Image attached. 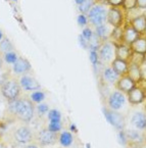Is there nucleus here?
<instances>
[{
	"label": "nucleus",
	"mask_w": 146,
	"mask_h": 148,
	"mask_svg": "<svg viewBox=\"0 0 146 148\" xmlns=\"http://www.w3.org/2000/svg\"><path fill=\"white\" fill-rule=\"evenodd\" d=\"M106 14L107 11L104 8V6L100 4L94 5L88 12V18L93 26L98 27L104 25L105 21H106Z\"/></svg>",
	"instance_id": "3"
},
{
	"label": "nucleus",
	"mask_w": 146,
	"mask_h": 148,
	"mask_svg": "<svg viewBox=\"0 0 146 148\" xmlns=\"http://www.w3.org/2000/svg\"><path fill=\"white\" fill-rule=\"evenodd\" d=\"M119 138H120L121 142H122V143L125 145V144H126V142H127V140H126V134H125L123 131H121L120 134H119Z\"/></svg>",
	"instance_id": "38"
},
{
	"label": "nucleus",
	"mask_w": 146,
	"mask_h": 148,
	"mask_svg": "<svg viewBox=\"0 0 146 148\" xmlns=\"http://www.w3.org/2000/svg\"><path fill=\"white\" fill-rule=\"evenodd\" d=\"M123 5L126 9L131 10V9L136 7V0H127V1H123Z\"/></svg>",
	"instance_id": "32"
},
{
	"label": "nucleus",
	"mask_w": 146,
	"mask_h": 148,
	"mask_svg": "<svg viewBox=\"0 0 146 148\" xmlns=\"http://www.w3.org/2000/svg\"><path fill=\"white\" fill-rule=\"evenodd\" d=\"M103 112L105 114V118L111 124L113 127H116L118 130H123L125 126V120L122 116V114L116 112L114 110H107V109H103Z\"/></svg>",
	"instance_id": "6"
},
{
	"label": "nucleus",
	"mask_w": 146,
	"mask_h": 148,
	"mask_svg": "<svg viewBox=\"0 0 146 148\" xmlns=\"http://www.w3.org/2000/svg\"><path fill=\"white\" fill-rule=\"evenodd\" d=\"M130 48H131L132 52L137 53V54L144 55L146 52V40H145V38L139 37L133 44H132Z\"/></svg>",
	"instance_id": "17"
},
{
	"label": "nucleus",
	"mask_w": 146,
	"mask_h": 148,
	"mask_svg": "<svg viewBox=\"0 0 146 148\" xmlns=\"http://www.w3.org/2000/svg\"><path fill=\"white\" fill-rule=\"evenodd\" d=\"M79 40H80V43H81V45L83 46L84 48H87V47H88V41H86V40L84 39L83 37H82V35H81V36H79Z\"/></svg>",
	"instance_id": "39"
},
{
	"label": "nucleus",
	"mask_w": 146,
	"mask_h": 148,
	"mask_svg": "<svg viewBox=\"0 0 146 148\" xmlns=\"http://www.w3.org/2000/svg\"><path fill=\"white\" fill-rule=\"evenodd\" d=\"M22 148H39L37 145H34V144H28V145H25Z\"/></svg>",
	"instance_id": "40"
},
{
	"label": "nucleus",
	"mask_w": 146,
	"mask_h": 148,
	"mask_svg": "<svg viewBox=\"0 0 146 148\" xmlns=\"http://www.w3.org/2000/svg\"><path fill=\"white\" fill-rule=\"evenodd\" d=\"M0 49L4 53L10 52V51H12L13 46H12V44H11V42L9 41L7 38H3V39L0 41Z\"/></svg>",
	"instance_id": "23"
},
{
	"label": "nucleus",
	"mask_w": 146,
	"mask_h": 148,
	"mask_svg": "<svg viewBox=\"0 0 146 148\" xmlns=\"http://www.w3.org/2000/svg\"><path fill=\"white\" fill-rule=\"evenodd\" d=\"M128 62L125 60L119 58H113V60L111 61V69H112L119 76H124L128 73Z\"/></svg>",
	"instance_id": "15"
},
{
	"label": "nucleus",
	"mask_w": 146,
	"mask_h": 148,
	"mask_svg": "<svg viewBox=\"0 0 146 148\" xmlns=\"http://www.w3.org/2000/svg\"><path fill=\"white\" fill-rule=\"evenodd\" d=\"M61 128H62L61 122H50L47 127L48 130L53 132V133H56V134H57V132H60Z\"/></svg>",
	"instance_id": "28"
},
{
	"label": "nucleus",
	"mask_w": 146,
	"mask_h": 148,
	"mask_svg": "<svg viewBox=\"0 0 146 148\" xmlns=\"http://www.w3.org/2000/svg\"><path fill=\"white\" fill-rule=\"evenodd\" d=\"M37 110H38V113L39 114H44V113H48L49 111V106L45 103H40L39 105L37 106Z\"/></svg>",
	"instance_id": "33"
},
{
	"label": "nucleus",
	"mask_w": 146,
	"mask_h": 148,
	"mask_svg": "<svg viewBox=\"0 0 146 148\" xmlns=\"http://www.w3.org/2000/svg\"><path fill=\"white\" fill-rule=\"evenodd\" d=\"M103 76H104V79L106 81H108L109 83L114 84L118 82V80L120 79V76L117 74L111 68H106L103 72Z\"/></svg>",
	"instance_id": "22"
},
{
	"label": "nucleus",
	"mask_w": 146,
	"mask_h": 148,
	"mask_svg": "<svg viewBox=\"0 0 146 148\" xmlns=\"http://www.w3.org/2000/svg\"><path fill=\"white\" fill-rule=\"evenodd\" d=\"M47 116L50 122H61V114L56 109H50L48 111Z\"/></svg>",
	"instance_id": "26"
},
{
	"label": "nucleus",
	"mask_w": 146,
	"mask_h": 148,
	"mask_svg": "<svg viewBox=\"0 0 146 148\" xmlns=\"http://www.w3.org/2000/svg\"><path fill=\"white\" fill-rule=\"evenodd\" d=\"M0 148H6V147H5V146L3 145V144H0Z\"/></svg>",
	"instance_id": "42"
},
{
	"label": "nucleus",
	"mask_w": 146,
	"mask_h": 148,
	"mask_svg": "<svg viewBox=\"0 0 146 148\" xmlns=\"http://www.w3.org/2000/svg\"><path fill=\"white\" fill-rule=\"evenodd\" d=\"M8 109L12 114H14L19 120L24 123L31 122L35 113L33 102L26 98H18L15 100L9 101Z\"/></svg>",
	"instance_id": "1"
},
{
	"label": "nucleus",
	"mask_w": 146,
	"mask_h": 148,
	"mask_svg": "<svg viewBox=\"0 0 146 148\" xmlns=\"http://www.w3.org/2000/svg\"><path fill=\"white\" fill-rule=\"evenodd\" d=\"M34 138L33 132L28 126H21L19 127L13 133V139L16 143L27 145L30 143Z\"/></svg>",
	"instance_id": "4"
},
{
	"label": "nucleus",
	"mask_w": 146,
	"mask_h": 148,
	"mask_svg": "<svg viewBox=\"0 0 146 148\" xmlns=\"http://www.w3.org/2000/svg\"><path fill=\"white\" fill-rule=\"evenodd\" d=\"M114 54H116V58L119 59H122V60L127 61L129 58H131L132 52L131 48L129 47L127 45H120L116 48V50H114Z\"/></svg>",
	"instance_id": "16"
},
{
	"label": "nucleus",
	"mask_w": 146,
	"mask_h": 148,
	"mask_svg": "<svg viewBox=\"0 0 146 148\" xmlns=\"http://www.w3.org/2000/svg\"><path fill=\"white\" fill-rule=\"evenodd\" d=\"M129 96V101L132 104H140L144 101L145 99V93L144 90L140 87H135L134 89H132L131 91L128 93Z\"/></svg>",
	"instance_id": "12"
},
{
	"label": "nucleus",
	"mask_w": 146,
	"mask_h": 148,
	"mask_svg": "<svg viewBox=\"0 0 146 148\" xmlns=\"http://www.w3.org/2000/svg\"><path fill=\"white\" fill-rule=\"evenodd\" d=\"M108 3L110 5H112V7H116L118 5L123 4V0H108Z\"/></svg>",
	"instance_id": "37"
},
{
	"label": "nucleus",
	"mask_w": 146,
	"mask_h": 148,
	"mask_svg": "<svg viewBox=\"0 0 146 148\" xmlns=\"http://www.w3.org/2000/svg\"><path fill=\"white\" fill-rule=\"evenodd\" d=\"M127 74H129V77L133 79L136 83H137L138 81L141 80V77H142L141 66L139 64H136V63H132L128 68V73Z\"/></svg>",
	"instance_id": "19"
},
{
	"label": "nucleus",
	"mask_w": 146,
	"mask_h": 148,
	"mask_svg": "<svg viewBox=\"0 0 146 148\" xmlns=\"http://www.w3.org/2000/svg\"><path fill=\"white\" fill-rule=\"evenodd\" d=\"M125 103V97L122 92L114 91L110 94L108 97V105L111 108V110H118L124 105Z\"/></svg>",
	"instance_id": "10"
},
{
	"label": "nucleus",
	"mask_w": 146,
	"mask_h": 148,
	"mask_svg": "<svg viewBox=\"0 0 146 148\" xmlns=\"http://www.w3.org/2000/svg\"><path fill=\"white\" fill-rule=\"evenodd\" d=\"M132 124L138 130H144L146 127V118L145 114L142 112H136L132 118Z\"/></svg>",
	"instance_id": "18"
},
{
	"label": "nucleus",
	"mask_w": 146,
	"mask_h": 148,
	"mask_svg": "<svg viewBox=\"0 0 146 148\" xmlns=\"http://www.w3.org/2000/svg\"><path fill=\"white\" fill-rule=\"evenodd\" d=\"M58 140V136L56 133H53L47 128L41 129L37 134V141L42 146H52Z\"/></svg>",
	"instance_id": "5"
},
{
	"label": "nucleus",
	"mask_w": 146,
	"mask_h": 148,
	"mask_svg": "<svg viewBox=\"0 0 146 148\" xmlns=\"http://www.w3.org/2000/svg\"><path fill=\"white\" fill-rule=\"evenodd\" d=\"M117 86L120 91L124 93H129L132 89L136 87V82L129 76H122L117 82Z\"/></svg>",
	"instance_id": "11"
},
{
	"label": "nucleus",
	"mask_w": 146,
	"mask_h": 148,
	"mask_svg": "<svg viewBox=\"0 0 146 148\" xmlns=\"http://www.w3.org/2000/svg\"><path fill=\"white\" fill-rule=\"evenodd\" d=\"M20 86L25 91H36L40 89V84L38 83V81L28 75H24L21 78Z\"/></svg>",
	"instance_id": "9"
},
{
	"label": "nucleus",
	"mask_w": 146,
	"mask_h": 148,
	"mask_svg": "<svg viewBox=\"0 0 146 148\" xmlns=\"http://www.w3.org/2000/svg\"><path fill=\"white\" fill-rule=\"evenodd\" d=\"M139 37H140V34L136 30H134V29L132 28V26L127 27V28L123 31L122 39L126 42L127 46L128 45L131 46Z\"/></svg>",
	"instance_id": "14"
},
{
	"label": "nucleus",
	"mask_w": 146,
	"mask_h": 148,
	"mask_svg": "<svg viewBox=\"0 0 146 148\" xmlns=\"http://www.w3.org/2000/svg\"><path fill=\"white\" fill-rule=\"evenodd\" d=\"M113 55H114V47L113 44L110 42H104L102 45L99 47V57L105 62L113 60Z\"/></svg>",
	"instance_id": "8"
},
{
	"label": "nucleus",
	"mask_w": 146,
	"mask_h": 148,
	"mask_svg": "<svg viewBox=\"0 0 146 148\" xmlns=\"http://www.w3.org/2000/svg\"><path fill=\"white\" fill-rule=\"evenodd\" d=\"M127 135H128L129 139H131L132 141H135V142H141L142 141V138H141V135H140L139 132H137V131H129L128 133H127Z\"/></svg>",
	"instance_id": "30"
},
{
	"label": "nucleus",
	"mask_w": 146,
	"mask_h": 148,
	"mask_svg": "<svg viewBox=\"0 0 146 148\" xmlns=\"http://www.w3.org/2000/svg\"><path fill=\"white\" fill-rule=\"evenodd\" d=\"M94 6V2L93 1H89V0H84L83 3L81 5H78L79 10L81 11V13L85 14L86 12H89V10Z\"/></svg>",
	"instance_id": "25"
},
{
	"label": "nucleus",
	"mask_w": 146,
	"mask_h": 148,
	"mask_svg": "<svg viewBox=\"0 0 146 148\" xmlns=\"http://www.w3.org/2000/svg\"><path fill=\"white\" fill-rule=\"evenodd\" d=\"M12 70L15 74H19V75L27 74V73L31 71V63L29 62L27 59L19 57V58L16 59V61L13 63Z\"/></svg>",
	"instance_id": "13"
},
{
	"label": "nucleus",
	"mask_w": 146,
	"mask_h": 148,
	"mask_svg": "<svg viewBox=\"0 0 146 148\" xmlns=\"http://www.w3.org/2000/svg\"><path fill=\"white\" fill-rule=\"evenodd\" d=\"M78 24L82 27L86 26V25L88 24V18L86 16V14L81 13V14L78 15Z\"/></svg>",
	"instance_id": "34"
},
{
	"label": "nucleus",
	"mask_w": 146,
	"mask_h": 148,
	"mask_svg": "<svg viewBox=\"0 0 146 148\" xmlns=\"http://www.w3.org/2000/svg\"><path fill=\"white\" fill-rule=\"evenodd\" d=\"M107 33H108V29L105 25H101V26L96 27L95 29V34L99 39H104L105 37L107 36Z\"/></svg>",
	"instance_id": "24"
},
{
	"label": "nucleus",
	"mask_w": 146,
	"mask_h": 148,
	"mask_svg": "<svg viewBox=\"0 0 146 148\" xmlns=\"http://www.w3.org/2000/svg\"><path fill=\"white\" fill-rule=\"evenodd\" d=\"M0 69H1V60H0Z\"/></svg>",
	"instance_id": "43"
},
{
	"label": "nucleus",
	"mask_w": 146,
	"mask_h": 148,
	"mask_svg": "<svg viewBox=\"0 0 146 148\" xmlns=\"http://www.w3.org/2000/svg\"><path fill=\"white\" fill-rule=\"evenodd\" d=\"M58 141L62 147H70L74 142V137H73L72 133L64 131V132L60 133L58 137Z\"/></svg>",
	"instance_id": "21"
},
{
	"label": "nucleus",
	"mask_w": 146,
	"mask_h": 148,
	"mask_svg": "<svg viewBox=\"0 0 146 148\" xmlns=\"http://www.w3.org/2000/svg\"><path fill=\"white\" fill-rule=\"evenodd\" d=\"M93 31L91 30L90 28H85L83 30V32H82V37L84 38V39L86 40V41L89 42L90 40L92 39V37H93Z\"/></svg>",
	"instance_id": "31"
},
{
	"label": "nucleus",
	"mask_w": 146,
	"mask_h": 148,
	"mask_svg": "<svg viewBox=\"0 0 146 148\" xmlns=\"http://www.w3.org/2000/svg\"><path fill=\"white\" fill-rule=\"evenodd\" d=\"M136 6H138V8L145 9L146 8V1L145 0H138L136 1Z\"/></svg>",
	"instance_id": "36"
},
{
	"label": "nucleus",
	"mask_w": 146,
	"mask_h": 148,
	"mask_svg": "<svg viewBox=\"0 0 146 148\" xmlns=\"http://www.w3.org/2000/svg\"><path fill=\"white\" fill-rule=\"evenodd\" d=\"M4 60H5V62H7V63H14L15 61H16V59L19 58L18 57V55L15 54L13 51H10V52H6V53H4Z\"/></svg>",
	"instance_id": "29"
},
{
	"label": "nucleus",
	"mask_w": 146,
	"mask_h": 148,
	"mask_svg": "<svg viewBox=\"0 0 146 148\" xmlns=\"http://www.w3.org/2000/svg\"><path fill=\"white\" fill-rule=\"evenodd\" d=\"M3 39V35H2V32H1V31H0V41H1V40Z\"/></svg>",
	"instance_id": "41"
},
{
	"label": "nucleus",
	"mask_w": 146,
	"mask_h": 148,
	"mask_svg": "<svg viewBox=\"0 0 146 148\" xmlns=\"http://www.w3.org/2000/svg\"><path fill=\"white\" fill-rule=\"evenodd\" d=\"M106 20L114 28H120L123 24V14L120 9L117 7H111L106 14Z\"/></svg>",
	"instance_id": "7"
},
{
	"label": "nucleus",
	"mask_w": 146,
	"mask_h": 148,
	"mask_svg": "<svg viewBox=\"0 0 146 148\" xmlns=\"http://www.w3.org/2000/svg\"><path fill=\"white\" fill-rule=\"evenodd\" d=\"M21 86L13 80H8L1 86V93L3 97L6 98L8 101H12L18 99L21 95Z\"/></svg>",
	"instance_id": "2"
},
{
	"label": "nucleus",
	"mask_w": 146,
	"mask_h": 148,
	"mask_svg": "<svg viewBox=\"0 0 146 148\" xmlns=\"http://www.w3.org/2000/svg\"><path fill=\"white\" fill-rule=\"evenodd\" d=\"M132 28L137 31L139 34L144 33L145 28H146L145 15H139V16L135 18L134 20H132Z\"/></svg>",
	"instance_id": "20"
},
{
	"label": "nucleus",
	"mask_w": 146,
	"mask_h": 148,
	"mask_svg": "<svg viewBox=\"0 0 146 148\" xmlns=\"http://www.w3.org/2000/svg\"><path fill=\"white\" fill-rule=\"evenodd\" d=\"M44 99H45V94L42 91H34L31 94V101L32 102L41 103Z\"/></svg>",
	"instance_id": "27"
},
{
	"label": "nucleus",
	"mask_w": 146,
	"mask_h": 148,
	"mask_svg": "<svg viewBox=\"0 0 146 148\" xmlns=\"http://www.w3.org/2000/svg\"><path fill=\"white\" fill-rule=\"evenodd\" d=\"M90 61L94 65L97 64V62H98V53L96 51H90Z\"/></svg>",
	"instance_id": "35"
}]
</instances>
